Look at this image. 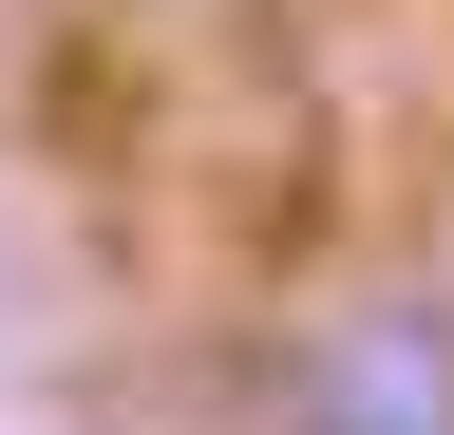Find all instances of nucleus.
I'll use <instances>...</instances> for the list:
<instances>
[{
    "instance_id": "1",
    "label": "nucleus",
    "mask_w": 454,
    "mask_h": 435,
    "mask_svg": "<svg viewBox=\"0 0 454 435\" xmlns=\"http://www.w3.org/2000/svg\"><path fill=\"white\" fill-rule=\"evenodd\" d=\"M247 435H454V284H340L303 322H265L247 360Z\"/></svg>"
}]
</instances>
